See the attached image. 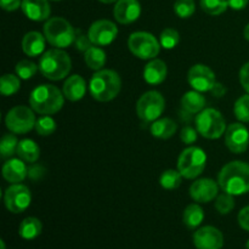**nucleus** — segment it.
<instances>
[{
  "label": "nucleus",
  "mask_w": 249,
  "mask_h": 249,
  "mask_svg": "<svg viewBox=\"0 0 249 249\" xmlns=\"http://www.w3.org/2000/svg\"><path fill=\"white\" fill-rule=\"evenodd\" d=\"M51 1H61V0H51Z\"/></svg>",
  "instance_id": "603ef678"
},
{
  "label": "nucleus",
  "mask_w": 249,
  "mask_h": 249,
  "mask_svg": "<svg viewBox=\"0 0 249 249\" xmlns=\"http://www.w3.org/2000/svg\"><path fill=\"white\" fill-rule=\"evenodd\" d=\"M243 36L246 38V40L249 41V23L245 27V29H243Z\"/></svg>",
  "instance_id": "de8ad7c7"
},
{
  "label": "nucleus",
  "mask_w": 249,
  "mask_h": 249,
  "mask_svg": "<svg viewBox=\"0 0 249 249\" xmlns=\"http://www.w3.org/2000/svg\"><path fill=\"white\" fill-rule=\"evenodd\" d=\"M180 34L177 29L174 28H165L163 29L160 36V44L165 50H172L179 44Z\"/></svg>",
  "instance_id": "72a5a7b5"
},
{
  "label": "nucleus",
  "mask_w": 249,
  "mask_h": 249,
  "mask_svg": "<svg viewBox=\"0 0 249 249\" xmlns=\"http://www.w3.org/2000/svg\"><path fill=\"white\" fill-rule=\"evenodd\" d=\"M246 249H249V240L247 241V243H246Z\"/></svg>",
  "instance_id": "3c124183"
},
{
  "label": "nucleus",
  "mask_w": 249,
  "mask_h": 249,
  "mask_svg": "<svg viewBox=\"0 0 249 249\" xmlns=\"http://www.w3.org/2000/svg\"><path fill=\"white\" fill-rule=\"evenodd\" d=\"M204 220V212L202 207L197 203L189 204L182 213V223L190 230H195L201 226Z\"/></svg>",
  "instance_id": "bb28decb"
},
{
  "label": "nucleus",
  "mask_w": 249,
  "mask_h": 249,
  "mask_svg": "<svg viewBox=\"0 0 249 249\" xmlns=\"http://www.w3.org/2000/svg\"><path fill=\"white\" fill-rule=\"evenodd\" d=\"M211 92H212V95H213L214 97H218V99H219V97L225 96L226 92H228V89H226V87L224 84L216 82L215 84H214V87L212 88Z\"/></svg>",
  "instance_id": "a18cd8bd"
},
{
  "label": "nucleus",
  "mask_w": 249,
  "mask_h": 249,
  "mask_svg": "<svg viewBox=\"0 0 249 249\" xmlns=\"http://www.w3.org/2000/svg\"><path fill=\"white\" fill-rule=\"evenodd\" d=\"M21 88V78L15 74H4L0 79V91L4 96H12Z\"/></svg>",
  "instance_id": "c85d7f7f"
},
{
  "label": "nucleus",
  "mask_w": 249,
  "mask_h": 249,
  "mask_svg": "<svg viewBox=\"0 0 249 249\" xmlns=\"http://www.w3.org/2000/svg\"><path fill=\"white\" fill-rule=\"evenodd\" d=\"M187 82L190 87L199 92L211 91L216 83L215 73L211 67L202 63L194 65L187 73Z\"/></svg>",
  "instance_id": "f8f14e48"
},
{
  "label": "nucleus",
  "mask_w": 249,
  "mask_h": 249,
  "mask_svg": "<svg viewBox=\"0 0 249 249\" xmlns=\"http://www.w3.org/2000/svg\"><path fill=\"white\" fill-rule=\"evenodd\" d=\"M233 197L235 196H232L230 194H226V192H224V194L219 195L216 197L215 209L218 211L219 214H221V215H228V214H230L233 211V208H235V198Z\"/></svg>",
  "instance_id": "c9c22d12"
},
{
  "label": "nucleus",
  "mask_w": 249,
  "mask_h": 249,
  "mask_svg": "<svg viewBox=\"0 0 249 249\" xmlns=\"http://www.w3.org/2000/svg\"><path fill=\"white\" fill-rule=\"evenodd\" d=\"M182 178L184 177H182L179 170L168 169L160 175V184L164 190H175L181 185Z\"/></svg>",
  "instance_id": "c756f323"
},
{
  "label": "nucleus",
  "mask_w": 249,
  "mask_h": 249,
  "mask_svg": "<svg viewBox=\"0 0 249 249\" xmlns=\"http://www.w3.org/2000/svg\"><path fill=\"white\" fill-rule=\"evenodd\" d=\"M128 48L140 60H153L160 51V41L148 32H134L128 39Z\"/></svg>",
  "instance_id": "1a4fd4ad"
},
{
  "label": "nucleus",
  "mask_w": 249,
  "mask_h": 249,
  "mask_svg": "<svg viewBox=\"0 0 249 249\" xmlns=\"http://www.w3.org/2000/svg\"><path fill=\"white\" fill-rule=\"evenodd\" d=\"M178 125L173 119L170 118H158L153 123H151L150 131L153 138L167 140L170 139L177 131Z\"/></svg>",
  "instance_id": "b1692460"
},
{
  "label": "nucleus",
  "mask_w": 249,
  "mask_h": 249,
  "mask_svg": "<svg viewBox=\"0 0 249 249\" xmlns=\"http://www.w3.org/2000/svg\"><path fill=\"white\" fill-rule=\"evenodd\" d=\"M141 15V5L139 0H118L113 7V16L118 23L130 24Z\"/></svg>",
  "instance_id": "f3484780"
},
{
  "label": "nucleus",
  "mask_w": 249,
  "mask_h": 249,
  "mask_svg": "<svg viewBox=\"0 0 249 249\" xmlns=\"http://www.w3.org/2000/svg\"><path fill=\"white\" fill-rule=\"evenodd\" d=\"M2 177L7 182L19 184L28 177V168L21 158H10L2 165Z\"/></svg>",
  "instance_id": "6ab92c4d"
},
{
  "label": "nucleus",
  "mask_w": 249,
  "mask_h": 249,
  "mask_svg": "<svg viewBox=\"0 0 249 249\" xmlns=\"http://www.w3.org/2000/svg\"><path fill=\"white\" fill-rule=\"evenodd\" d=\"M19 141L17 140V136L14 133L4 134L0 142V155L2 158H10L17 152V146Z\"/></svg>",
  "instance_id": "7c9ffc66"
},
{
  "label": "nucleus",
  "mask_w": 249,
  "mask_h": 249,
  "mask_svg": "<svg viewBox=\"0 0 249 249\" xmlns=\"http://www.w3.org/2000/svg\"><path fill=\"white\" fill-rule=\"evenodd\" d=\"M36 114L33 108L27 106H15L5 117V125L14 134H27L36 126Z\"/></svg>",
  "instance_id": "9d476101"
},
{
  "label": "nucleus",
  "mask_w": 249,
  "mask_h": 249,
  "mask_svg": "<svg viewBox=\"0 0 249 249\" xmlns=\"http://www.w3.org/2000/svg\"><path fill=\"white\" fill-rule=\"evenodd\" d=\"M237 220L241 229H243V230L248 231L249 232V206L241 209L240 213H238Z\"/></svg>",
  "instance_id": "37998d69"
},
{
  "label": "nucleus",
  "mask_w": 249,
  "mask_h": 249,
  "mask_svg": "<svg viewBox=\"0 0 249 249\" xmlns=\"http://www.w3.org/2000/svg\"><path fill=\"white\" fill-rule=\"evenodd\" d=\"M44 36L51 46L66 49L74 44L77 31L63 17H53L44 24Z\"/></svg>",
  "instance_id": "39448f33"
},
{
  "label": "nucleus",
  "mask_w": 249,
  "mask_h": 249,
  "mask_svg": "<svg viewBox=\"0 0 249 249\" xmlns=\"http://www.w3.org/2000/svg\"><path fill=\"white\" fill-rule=\"evenodd\" d=\"M165 109V100L160 91L150 90L139 97L136 114L143 123H153L160 118Z\"/></svg>",
  "instance_id": "6e6552de"
},
{
  "label": "nucleus",
  "mask_w": 249,
  "mask_h": 249,
  "mask_svg": "<svg viewBox=\"0 0 249 249\" xmlns=\"http://www.w3.org/2000/svg\"><path fill=\"white\" fill-rule=\"evenodd\" d=\"M0 247H1V249H6V246H5V242L4 240L0 241Z\"/></svg>",
  "instance_id": "8fccbe9b"
},
{
  "label": "nucleus",
  "mask_w": 249,
  "mask_h": 249,
  "mask_svg": "<svg viewBox=\"0 0 249 249\" xmlns=\"http://www.w3.org/2000/svg\"><path fill=\"white\" fill-rule=\"evenodd\" d=\"M196 129L198 134L208 140H216L225 135L226 122L223 114L215 108H204L196 117Z\"/></svg>",
  "instance_id": "423d86ee"
},
{
  "label": "nucleus",
  "mask_w": 249,
  "mask_h": 249,
  "mask_svg": "<svg viewBox=\"0 0 249 249\" xmlns=\"http://www.w3.org/2000/svg\"><path fill=\"white\" fill-rule=\"evenodd\" d=\"M21 9L24 16L34 22L48 21L51 14L49 0H22Z\"/></svg>",
  "instance_id": "a211bd4d"
},
{
  "label": "nucleus",
  "mask_w": 249,
  "mask_h": 249,
  "mask_svg": "<svg viewBox=\"0 0 249 249\" xmlns=\"http://www.w3.org/2000/svg\"><path fill=\"white\" fill-rule=\"evenodd\" d=\"M56 122L49 114H43L40 118L36 119L34 129L40 136H50L56 131Z\"/></svg>",
  "instance_id": "473e14b6"
},
{
  "label": "nucleus",
  "mask_w": 249,
  "mask_h": 249,
  "mask_svg": "<svg viewBox=\"0 0 249 249\" xmlns=\"http://www.w3.org/2000/svg\"><path fill=\"white\" fill-rule=\"evenodd\" d=\"M63 95L70 101L75 102L82 100L87 94V83L79 74H73L66 79L62 89Z\"/></svg>",
  "instance_id": "4be33fe9"
},
{
  "label": "nucleus",
  "mask_w": 249,
  "mask_h": 249,
  "mask_svg": "<svg viewBox=\"0 0 249 249\" xmlns=\"http://www.w3.org/2000/svg\"><path fill=\"white\" fill-rule=\"evenodd\" d=\"M99 1L102 4H112V2H117L118 0H99Z\"/></svg>",
  "instance_id": "09e8293b"
},
{
  "label": "nucleus",
  "mask_w": 249,
  "mask_h": 249,
  "mask_svg": "<svg viewBox=\"0 0 249 249\" xmlns=\"http://www.w3.org/2000/svg\"><path fill=\"white\" fill-rule=\"evenodd\" d=\"M235 117L242 123H249V94L238 97L233 106Z\"/></svg>",
  "instance_id": "f704fd0d"
},
{
  "label": "nucleus",
  "mask_w": 249,
  "mask_h": 249,
  "mask_svg": "<svg viewBox=\"0 0 249 249\" xmlns=\"http://www.w3.org/2000/svg\"><path fill=\"white\" fill-rule=\"evenodd\" d=\"M92 45H94V44L91 43V40H90L88 34H84L82 31H77V36H75L74 40V48L77 49L78 51L84 53L85 51L89 48H91Z\"/></svg>",
  "instance_id": "58836bf2"
},
{
  "label": "nucleus",
  "mask_w": 249,
  "mask_h": 249,
  "mask_svg": "<svg viewBox=\"0 0 249 249\" xmlns=\"http://www.w3.org/2000/svg\"><path fill=\"white\" fill-rule=\"evenodd\" d=\"M88 36L94 45L107 46L116 40L118 28L116 23L109 19H97L90 26Z\"/></svg>",
  "instance_id": "ddd939ff"
},
{
  "label": "nucleus",
  "mask_w": 249,
  "mask_h": 249,
  "mask_svg": "<svg viewBox=\"0 0 249 249\" xmlns=\"http://www.w3.org/2000/svg\"><path fill=\"white\" fill-rule=\"evenodd\" d=\"M198 138V131L197 129L192 128V126L186 125L181 129V133H180V140L182 141L186 145H191Z\"/></svg>",
  "instance_id": "ea45409f"
},
{
  "label": "nucleus",
  "mask_w": 249,
  "mask_h": 249,
  "mask_svg": "<svg viewBox=\"0 0 249 249\" xmlns=\"http://www.w3.org/2000/svg\"><path fill=\"white\" fill-rule=\"evenodd\" d=\"M16 155L26 163H36L40 157V148L36 141L31 139H23L18 142Z\"/></svg>",
  "instance_id": "393cba45"
},
{
  "label": "nucleus",
  "mask_w": 249,
  "mask_h": 249,
  "mask_svg": "<svg viewBox=\"0 0 249 249\" xmlns=\"http://www.w3.org/2000/svg\"><path fill=\"white\" fill-rule=\"evenodd\" d=\"M122 89V79L113 70H100L92 74L89 82V92L99 102L112 101Z\"/></svg>",
  "instance_id": "f03ea898"
},
{
  "label": "nucleus",
  "mask_w": 249,
  "mask_h": 249,
  "mask_svg": "<svg viewBox=\"0 0 249 249\" xmlns=\"http://www.w3.org/2000/svg\"><path fill=\"white\" fill-rule=\"evenodd\" d=\"M207 165V155L201 147L189 146L178 158V170L185 179H196L204 172Z\"/></svg>",
  "instance_id": "0eeeda50"
},
{
  "label": "nucleus",
  "mask_w": 249,
  "mask_h": 249,
  "mask_svg": "<svg viewBox=\"0 0 249 249\" xmlns=\"http://www.w3.org/2000/svg\"><path fill=\"white\" fill-rule=\"evenodd\" d=\"M38 70L39 66H36V63L32 62V61L29 60L19 61L16 65V67H15L16 74L23 80H28L31 79V78H33L34 75H36V73L38 72Z\"/></svg>",
  "instance_id": "e433bc0d"
},
{
  "label": "nucleus",
  "mask_w": 249,
  "mask_h": 249,
  "mask_svg": "<svg viewBox=\"0 0 249 249\" xmlns=\"http://www.w3.org/2000/svg\"><path fill=\"white\" fill-rule=\"evenodd\" d=\"M45 173V168L40 164H34L33 163V165H31V167L28 168V177L31 178L32 180H34V181H36V180H40Z\"/></svg>",
  "instance_id": "79ce46f5"
},
{
  "label": "nucleus",
  "mask_w": 249,
  "mask_h": 249,
  "mask_svg": "<svg viewBox=\"0 0 249 249\" xmlns=\"http://www.w3.org/2000/svg\"><path fill=\"white\" fill-rule=\"evenodd\" d=\"M238 77H240V83L242 85V88L246 90L247 94H249V62L245 63L241 67L240 75Z\"/></svg>",
  "instance_id": "a19ab883"
},
{
  "label": "nucleus",
  "mask_w": 249,
  "mask_h": 249,
  "mask_svg": "<svg viewBox=\"0 0 249 249\" xmlns=\"http://www.w3.org/2000/svg\"><path fill=\"white\" fill-rule=\"evenodd\" d=\"M106 53L100 46L92 45L84 53V61L90 70L100 71L106 65Z\"/></svg>",
  "instance_id": "cd10ccee"
},
{
  "label": "nucleus",
  "mask_w": 249,
  "mask_h": 249,
  "mask_svg": "<svg viewBox=\"0 0 249 249\" xmlns=\"http://www.w3.org/2000/svg\"><path fill=\"white\" fill-rule=\"evenodd\" d=\"M229 7H231L232 10H236V11H240V10H243L247 7L249 0H228Z\"/></svg>",
  "instance_id": "49530a36"
},
{
  "label": "nucleus",
  "mask_w": 249,
  "mask_h": 249,
  "mask_svg": "<svg viewBox=\"0 0 249 249\" xmlns=\"http://www.w3.org/2000/svg\"><path fill=\"white\" fill-rule=\"evenodd\" d=\"M174 11L180 18H189L196 11L195 0H177L174 2Z\"/></svg>",
  "instance_id": "4c0bfd02"
},
{
  "label": "nucleus",
  "mask_w": 249,
  "mask_h": 249,
  "mask_svg": "<svg viewBox=\"0 0 249 249\" xmlns=\"http://www.w3.org/2000/svg\"><path fill=\"white\" fill-rule=\"evenodd\" d=\"M206 97L202 95V92L196 91V90H190L182 95L180 100L182 111L189 114H198L206 107Z\"/></svg>",
  "instance_id": "5701e85b"
},
{
  "label": "nucleus",
  "mask_w": 249,
  "mask_h": 249,
  "mask_svg": "<svg viewBox=\"0 0 249 249\" xmlns=\"http://www.w3.org/2000/svg\"><path fill=\"white\" fill-rule=\"evenodd\" d=\"M46 38L41 33L36 31L28 32L22 38V50L29 57H38L45 50Z\"/></svg>",
  "instance_id": "aec40b11"
},
{
  "label": "nucleus",
  "mask_w": 249,
  "mask_h": 249,
  "mask_svg": "<svg viewBox=\"0 0 249 249\" xmlns=\"http://www.w3.org/2000/svg\"><path fill=\"white\" fill-rule=\"evenodd\" d=\"M72 70L70 55L62 49L53 48L45 51L39 60V71L50 80L65 79Z\"/></svg>",
  "instance_id": "20e7f679"
},
{
  "label": "nucleus",
  "mask_w": 249,
  "mask_h": 249,
  "mask_svg": "<svg viewBox=\"0 0 249 249\" xmlns=\"http://www.w3.org/2000/svg\"><path fill=\"white\" fill-rule=\"evenodd\" d=\"M219 189L220 186L218 181L209 178H202L190 186V196L197 203H209L218 197Z\"/></svg>",
  "instance_id": "dca6fc26"
},
{
  "label": "nucleus",
  "mask_w": 249,
  "mask_h": 249,
  "mask_svg": "<svg viewBox=\"0 0 249 249\" xmlns=\"http://www.w3.org/2000/svg\"><path fill=\"white\" fill-rule=\"evenodd\" d=\"M194 245L197 249H221L224 246V235L214 226H203L195 231Z\"/></svg>",
  "instance_id": "2eb2a0df"
},
{
  "label": "nucleus",
  "mask_w": 249,
  "mask_h": 249,
  "mask_svg": "<svg viewBox=\"0 0 249 249\" xmlns=\"http://www.w3.org/2000/svg\"><path fill=\"white\" fill-rule=\"evenodd\" d=\"M168 68L164 61L153 58L143 68V80L150 85H160L165 80Z\"/></svg>",
  "instance_id": "412c9836"
},
{
  "label": "nucleus",
  "mask_w": 249,
  "mask_h": 249,
  "mask_svg": "<svg viewBox=\"0 0 249 249\" xmlns=\"http://www.w3.org/2000/svg\"><path fill=\"white\" fill-rule=\"evenodd\" d=\"M65 104V95L57 87L41 84L34 88L29 95V105L39 114H55Z\"/></svg>",
  "instance_id": "7ed1b4c3"
},
{
  "label": "nucleus",
  "mask_w": 249,
  "mask_h": 249,
  "mask_svg": "<svg viewBox=\"0 0 249 249\" xmlns=\"http://www.w3.org/2000/svg\"><path fill=\"white\" fill-rule=\"evenodd\" d=\"M1 9L5 11H16L22 6V0H0Z\"/></svg>",
  "instance_id": "c03bdc74"
},
{
  "label": "nucleus",
  "mask_w": 249,
  "mask_h": 249,
  "mask_svg": "<svg viewBox=\"0 0 249 249\" xmlns=\"http://www.w3.org/2000/svg\"><path fill=\"white\" fill-rule=\"evenodd\" d=\"M218 184L223 192L232 196H242L249 192V164L242 160H233L221 168Z\"/></svg>",
  "instance_id": "f257e3e1"
},
{
  "label": "nucleus",
  "mask_w": 249,
  "mask_h": 249,
  "mask_svg": "<svg viewBox=\"0 0 249 249\" xmlns=\"http://www.w3.org/2000/svg\"><path fill=\"white\" fill-rule=\"evenodd\" d=\"M41 231H43V224L36 216H28V218L23 219L19 224L18 228V235L21 236L23 240L32 241L36 240L38 236H40Z\"/></svg>",
  "instance_id": "a878e982"
},
{
  "label": "nucleus",
  "mask_w": 249,
  "mask_h": 249,
  "mask_svg": "<svg viewBox=\"0 0 249 249\" xmlns=\"http://www.w3.org/2000/svg\"><path fill=\"white\" fill-rule=\"evenodd\" d=\"M225 145L229 150L236 155L246 152L249 146V130L241 123H232L225 131Z\"/></svg>",
  "instance_id": "4468645a"
},
{
  "label": "nucleus",
  "mask_w": 249,
  "mask_h": 249,
  "mask_svg": "<svg viewBox=\"0 0 249 249\" xmlns=\"http://www.w3.org/2000/svg\"><path fill=\"white\" fill-rule=\"evenodd\" d=\"M32 202V194L23 184H11L4 195V203L10 213H23Z\"/></svg>",
  "instance_id": "9b49d317"
},
{
  "label": "nucleus",
  "mask_w": 249,
  "mask_h": 249,
  "mask_svg": "<svg viewBox=\"0 0 249 249\" xmlns=\"http://www.w3.org/2000/svg\"><path fill=\"white\" fill-rule=\"evenodd\" d=\"M201 9L212 16H219L228 10V0H201Z\"/></svg>",
  "instance_id": "2f4dec72"
}]
</instances>
